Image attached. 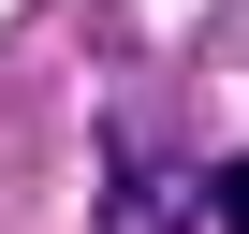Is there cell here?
<instances>
[{"label":"cell","mask_w":249,"mask_h":234,"mask_svg":"<svg viewBox=\"0 0 249 234\" xmlns=\"http://www.w3.org/2000/svg\"><path fill=\"white\" fill-rule=\"evenodd\" d=\"M205 176L161 147V132H103V234H191Z\"/></svg>","instance_id":"cell-1"},{"label":"cell","mask_w":249,"mask_h":234,"mask_svg":"<svg viewBox=\"0 0 249 234\" xmlns=\"http://www.w3.org/2000/svg\"><path fill=\"white\" fill-rule=\"evenodd\" d=\"M205 219H220V234H249V161H220V176H205Z\"/></svg>","instance_id":"cell-2"}]
</instances>
